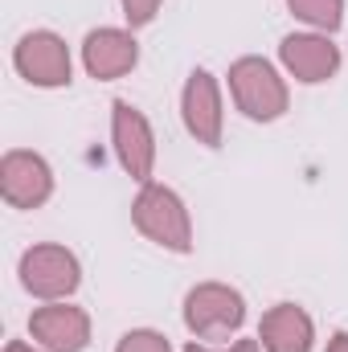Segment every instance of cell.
I'll return each instance as SVG.
<instances>
[{"instance_id":"obj_1","label":"cell","mask_w":348,"mask_h":352,"mask_svg":"<svg viewBox=\"0 0 348 352\" xmlns=\"http://www.w3.org/2000/svg\"><path fill=\"white\" fill-rule=\"evenodd\" d=\"M131 221L135 230L156 242L160 250H173V254H188L193 250V221H188V209L184 201L176 197L168 184H140V197L131 205Z\"/></svg>"},{"instance_id":"obj_2","label":"cell","mask_w":348,"mask_h":352,"mask_svg":"<svg viewBox=\"0 0 348 352\" xmlns=\"http://www.w3.org/2000/svg\"><path fill=\"white\" fill-rule=\"evenodd\" d=\"M230 94L238 102V111L254 123H270L287 111L291 94L287 82L279 78V70L266 58H238L230 66Z\"/></svg>"},{"instance_id":"obj_3","label":"cell","mask_w":348,"mask_h":352,"mask_svg":"<svg viewBox=\"0 0 348 352\" xmlns=\"http://www.w3.org/2000/svg\"><path fill=\"white\" fill-rule=\"evenodd\" d=\"M246 320V299L226 283H197L184 295V328L201 340H221Z\"/></svg>"},{"instance_id":"obj_4","label":"cell","mask_w":348,"mask_h":352,"mask_svg":"<svg viewBox=\"0 0 348 352\" xmlns=\"http://www.w3.org/2000/svg\"><path fill=\"white\" fill-rule=\"evenodd\" d=\"M78 283H83V266L58 242H41V246L21 254V287L45 303L70 299L78 291Z\"/></svg>"},{"instance_id":"obj_5","label":"cell","mask_w":348,"mask_h":352,"mask_svg":"<svg viewBox=\"0 0 348 352\" xmlns=\"http://www.w3.org/2000/svg\"><path fill=\"white\" fill-rule=\"evenodd\" d=\"M12 66L17 74L29 82V87H41V90H58V87H70L74 78V66H70V45L50 33V29H33L17 41L12 50Z\"/></svg>"},{"instance_id":"obj_6","label":"cell","mask_w":348,"mask_h":352,"mask_svg":"<svg viewBox=\"0 0 348 352\" xmlns=\"http://www.w3.org/2000/svg\"><path fill=\"white\" fill-rule=\"evenodd\" d=\"M111 140H115V156H119L123 173L148 184L152 168H156V135H152V123L144 119V111H135L127 98L111 102Z\"/></svg>"},{"instance_id":"obj_7","label":"cell","mask_w":348,"mask_h":352,"mask_svg":"<svg viewBox=\"0 0 348 352\" xmlns=\"http://www.w3.org/2000/svg\"><path fill=\"white\" fill-rule=\"evenodd\" d=\"M50 192H54V173L37 152H25V148L4 152V160H0V197L12 209H37V205L50 201Z\"/></svg>"},{"instance_id":"obj_8","label":"cell","mask_w":348,"mask_h":352,"mask_svg":"<svg viewBox=\"0 0 348 352\" xmlns=\"http://www.w3.org/2000/svg\"><path fill=\"white\" fill-rule=\"evenodd\" d=\"M180 115H184V127L197 144L205 148H217L221 144V127H226V111H221V90L217 78L209 70H193L184 94H180Z\"/></svg>"},{"instance_id":"obj_9","label":"cell","mask_w":348,"mask_h":352,"mask_svg":"<svg viewBox=\"0 0 348 352\" xmlns=\"http://www.w3.org/2000/svg\"><path fill=\"white\" fill-rule=\"evenodd\" d=\"M29 336L45 352H83L90 344V316L66 299L45 303L29 316Z\"/></svg>"},{"instance_id":"obj_10","label":"cell","mask_w":348,"mask_h":352,"mask_svg":"<svg viewBox=\"0 0 348 352\" xmlns=\"http://www.w3.org/2000/svg\"><path fill=\"white\" fill-rule=\"evenodd\" d=\"M279 58L295 82H328L340 70V50L328 41V33H291L279 45Z\"/></svg>"},{"instance_id":"obj_11","label":"cell","mask_w":348,"mask_h":352,"mask_svg":"<svg viewBox=\"0 0 348 352\" xmlns=\"http://www.w3.org/2000/svg\"><path fill=\"white\" fill-rule=\"evenodd\" d=\"M135 62H140V41L127 29H94L83 41V66L98 82L123 78L127 70H135Z\"/></svg>"},{"instance_id":"obj_12","label":"cell","mask_w":348,"mask_h":352,"mask_svg":"<svg viewBox=\"0 0 348 352\" xmlns=\"http://www.w3.org/2000/svg\"><path fill=\"white\" fill-rule=\"evenodd\" d=\"M259 340L266 352H312L316 324L299 303H274L259 324Z\"/></svg>"},{"instance_id":"obj_13","label":"cell","mask_w":348,"mask_h":352,"mask_svg":"<svg viewBox=\"0 0 348 352\" xmlns=\"http://www.w3.org/2000/svg\"><path fill=\"white\" fill-rule=\"evenodd\" d=\"M287 8L320 33H336L345 25V0H287Z\"/></svg>"},{"instance_id":"obj_14","label":"cell","mask_w":348,"mask_h":352,"mask_svg":"<svg viewBox=\"0 0 348 352\" xmlns=\"http://www.w3.org/2000/svg\"><path fill=\"white\" fill-rule=\"evenodd\" d=\"M115 352H173V344H168V336H160L152 328H135V332H127L119 340Z\"/></svg>"},{"instance_id":"obj_15","label":"cell","mask_w":348,"mask_h":352,"mask_svg":"<svg viewBox=\"0 0 348 352\" xmlns=\"http://www.w3.org/2000/svg\"><path fill=\"white\" fill-rule=\"evenodd\" d=\"M119 4H123L127 25H131V29H140V25H152V21H156V12H160V4H164V0H119Z\"/></svg>"},{"instance_id":"obj_16","label":"cell","mask_w":348,"mask_h":352,"mask_svg":"<svg viewBox=\"0 0 348 352\" xmlns=\"http://www.w3.org/2000/svg\"><path fill=\"white\" fill-rule=\"evenodd\" d=\"M184 352H259V340H234L230 349H205V344H197V340H193Z\"/></svg>"},{"instance_id":"obj_17","label":"cell","mask_w":348,"mask_h":352,"mask_svg":"<svg viewBox=\"0 0 348 352\" xmlns=\"http://www.w3.org/2000/svg\"><path fill=\"white\" fill-rule=\"evenodd\" d=\"M328 352H348V332H332V340H328Z\"/></svg>"},{"instance_id":"obj_18","label":"cell","mask_w":348,"mask_h":352,"mask_svg":"<svg viewBox=\"0 0 348 352\" xmlns=\"http://www.w3.org/2000/svg\"><path fill=\"white\" fill-rule=\"evenodd\" d=\"M4 352H41V349H33V344H25V340H8Z\"/></svg>"}]
</instances>
